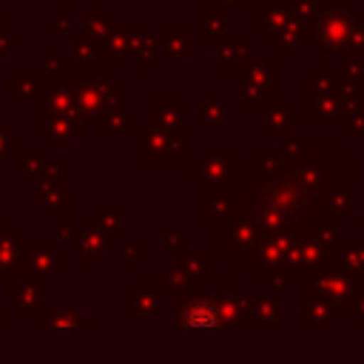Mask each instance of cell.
<instances>
[{
	"label": "cell",
	"instance_id": "1",
	"mask_svg": "<svg viewBox=\"0 0 364 364\" xmlns=\"http://www.w3.org/2000/svg\"><path fill=\"white\" fill-rule=\"evenodd\" d=\"M179 324L188 330H213L222 324V316L210 301H196L179 316Z\"/></svg>",
	"mask_w": 364,
	"mask_h": 364
}]
</instances>
